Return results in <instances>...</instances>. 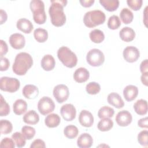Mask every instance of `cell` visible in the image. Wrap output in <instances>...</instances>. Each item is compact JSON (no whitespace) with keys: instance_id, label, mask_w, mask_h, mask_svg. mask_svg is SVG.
Listing matches in <instances>:
<instances>
[{"instance_id":"6da1fadb","label":"cell","mask_w":148,"mask_h":148,"mask_svg":"<svg viewBox=\"0 0 148 148\" xmlns=\"http://www.w3.org/2000/svg\"><path fill=\"white\" fill-rule=\"evenodd\" d=\"M51 5L49 13L52 24L56 27H61L66 22V16L64 12V7L67 3V1L54 0L50 1Z\"/></svg>"},{"instance_id":"7a4b0ae2","label":"cell","mask_w":148,"mask_h":148,"mask_svg":"<svg viewBox=\"0 0 148 148\" xmlns=\"http://www.w3.org/2000/svg\"><path fill=\"white\" fill-rule=\"evenodd\" d=\"M33 65V59L31 56L25 52L17 54L15 57L12 69L17 75H24Z\"/></svg>"},{"instance_id":"3957f363","label":"cell","mask_w":148,"mask_h":148,"mask_svg":"<svg viewBox=\"0 0 148 148\" xmlns=\"http://www.w3.org/2000/svg\"><path fill=\"white\" fill-rule=\"evenodd\" d=\"M105 13L100 10H94L87 12L83 17L84 25L88 28H93L102 24L105 21Z\"/></svg>"},{"instance_id":"277c9868","label":"cell","mask_w":148,"mask_h":148,"mask_svg":"<svg viewBox=\"0 0 148 148\" xmlns=\"http://www.w3.org/2000/svg\"><path fill=\"white\" fill-rule=\"evenodd\" d=\"M57 57L65 66L72 68L75 67L77 62L76 55L66 46H62L57 51Z\"/></svg>"},{"instance_id":"5b68a950","label":"cell","mask_w":148,"mask_h":148,"mask_svg":"<svg viewBox=\"0 0 148 148\" xmlns=\"http://www.w3.org/2000/svg\"><path fill=\"white\" fill-rule=\"evenodd\" d=\"M29 7L33 13V19L38 24H43L46 20V14L45 11V4L42 1L32 0Z\"/></svg>"},{"instance_id":"8992f818","label":"cell","mask_w":148,"mask_h":148,"mask_svg":"<svg viewBox=\"0 0 148 148\" xmlns=\"http://www.w3.org/2000/svg\"><path fill=\"white\" fill-rule=\"evenodd\" d=\"M20 86V82L16 78L3 76L0 79V88L2 91L14 92L19 89Z\"/></svg>"},{"instance_id":"52a82bcc","label":"cell","mask_w":148,"mask_h":148,"mask_svg":"<svg viewBox=\"0 0 148 148\" xmlns=\"http://www.w3.org/2000/svg\"><path fill=\"white\" fill-rule=\"evenodd\" d=\"M87 62L92 66H101L105 61V56L102 51L98 49H91L87 54Z\"/></svg>"},{"instance_id":"ba28073f","label":"cell","mask_w":148,"mask_h":148,"mask_svg":"<svg viewBox=\"0 0 148 148\" xmlns=\"http://www.w3.org/2000/svg\"><path fill=\"white\" fill-rule=\"evenodd\" d=\"M38 109L40 114L46 115L54 111L55 104L52 99L49 97H43L38 101Z\"/></svg>"},{"instance_id":"9c48e42d","label":"cell","mask_w":148,"mask_h":148,"mask_svg":"<svg viewBox=\"0 0 148 148\" xmlns=\"http://www.w3.org/2000/svg\"><path fill=\"white\" fill-rule=\"evenodd\" d=\"M53 94L58 103H61L68 99L69 95V91L66 85L60 84L54 87Z\"/></svg>"},{"instance_id":"30bf717a","label":"cell","mask_w":148,"mask_h":148,"mask_svg":"<svg viewBox=\"0 0 148 148\" xmlns=\"http://www.w3.org/2000/svg\"><path fill=\"white\" fill-rule=\"evenodd\" d=\"M60 113L62 118L67 121H72L76 117V110L75 106L71 103H66L61 106Z\"/></svg>"},{"instance_id":"8fae6325","label":"cell","mask_w":148,"mask_h":148,"mask_svg":"<svg viewBox=\"0 0 148 148\" xmlns=\"http://www.w3.org/2000/svg\"><path fill=\"white\" fill-rule=\"evenodd\" d=\"M123 54L126 61L132 63L138 60L140 56V52L136 47L131 46H127L124 49Z\"/></svg>"},{"instance_id":"7c38bea8","label":"cell","mask_w":148,"mask_h":148,"mask_svg":"<svg viewBox=\"0 0 148 148\" xmlns=\"http://www.w3.org/2000/svg\"><path fill=\"white\" fill-rule=\"evenodd\" d=\"M115 119L119 126L126 127L132 122V116L128 111L124 110L117 113Z\"/></svg>"},{"instance_id":"4fadbf2b","label":"cell","mask_w":148,"mask_h":148,"mask_svg":"<svg viewBox=\"0 0 148 148\" xmlns=\"http://www.w3.org/2000/svg\"><path fill=\"white\" fill-rule=\"evenodd\" d=\"M9 43L10 46L14 49H23L25 44V39L24 36L19 33H14L12 34L9 37Z\"/></svg>"},{"instance_id":"5bb4252c","label":"cell","mask_w":148,"mask_h":148,"mask_svg":"<svg viewBox=\"0 0 148 148\" xmlns=\"http://www.w3.org/2000/svg\"><path fill=\"white\" fill-rule=\"evenodd\" d=\"M79 121L82 126L90 127L94 123V117L92 113L89 111L83 110L79 114Z\"/></svg>"},{"instance_id":"9a60e30c","label":"cell","mask_w":148,"mask_h":148,"mask_svg":"<svg viewBox=\"0 0 148 148\" xmlns=\"http://www.w3.org/2000/svg\"><path fill=\"white\" fill-rule=\"evenodd\" d=\"M138 94V88L134 85H128L123 90V95L127 101L134 100Z\"/></svg>"},{"instance_id":"2e32d148","label":"cell","mask_w":148,"mask_h":148,"mask_svg":"<svg viewBox=\"0 0 148 148\" xmlns=\"http://www.w3.org/2000/svg\"><path fill=\"white\" fill-rule=\"evenodd\" d=\"M92 138L88 133L81 134L77 140V145L80 148H89L92 145Z\"/></svg>"},{"instance_id":"e0dca14e","label":"cell","mask_w":148,"mask_h":148,"mask_svg":"<svg viewBox=\"0 0 148 148\" xmlns=\"http://www.w3.org/2000/svg\"><path fill=\"white\" fill-rule=\"evenodd\" d=\"M108 102L114 107L120 109L124 105V102L121 96L116 92H111L108 95Z\"/></svg>"},{"instance_id":"ac0fdd59","label":"cell","mask_w":148,"mask_h":148,"mask_svg":"<svg viewBox=\"0 0 148 148\" xmlns=\"http://www.w3.org/2000/svg\"><path fill=\"white\" fill-rule=\"evenodd\" d=\"M90 77L88 71L83 67L77 68L74 72L73 79L77 83H83L86 82Z\"/></svg>"},{"instance_id":"d6986e66","label":"cell","mask_w":148,"mask_h":148,"mask_svg":"<svg viewBox=\"0 0 148 148\" xmlns=\"http://www.w3.org/2000/svg\"><path fill=\"white\" fill-rule=\"evenodd\" d=\"M16 26L18 29L25 34H29L34 28L32 23L25 18H20L17 21Z\"/></svg>"},{"instance_id":"ffe728a7","label":"cell","mask_w":148,"mask_h":148,"mask_svg":"<svg viewBox=\"0 0 148 148\" xmlns=\"http://www.w3.org/2000/svg\"><path fill=\"white\" fill-rule=\"evenodd\" d=\"M23 95L27 99H34L39 94L38 88L33 84L25 85L22 90Z\"/></svg>"},{"instance_id":"44dd1931","label":"cell","mask_w":148,"mask_h":148,"mask_svg":"<svg viewBox=\"0 0 148 148\" xmlns=\"http://www.w3.org/2000/svg\"><path fill=\"white\" fill-rule=\"evenodd\" d=\"M119 36L123 41L129 42L134 39L135 32L132 28L129 27H125L120 30Z\"/></svg>"},{"instance_id":"7402d4cb","label":"cell","mask_w":148,"mask_h":148,"mask_svg":"<svg viewBox=\"0 0 148 148\" xmlns=\"http://www.w3.org/2000/svg\"><path fill=\"white\" fill-rule=\"evenodd\" d=\"M42 68L46 71H50L54 69L56 61L54 57L50 54H46L43 57L41 62Z\"/></svg>"},{"instance_id":"603a6c76","label":"cell","mask_w":148,"mask_h":148,"mask_svg":"<svg viewBox=\"0 0 148 148\" xmlns=\"http://www.w3.org/2000/svg\"><path fill=\"white\" fill-rule=\"evenodd\" d=\"M23 120L26 124L34 125L39 122V116L35 110H31L24 115Z\"/></svg>"},{"instance_id":"cb8c5ba5","label":"cell","mask_w":148,"mask_h":148,"mask_svg":"<svg viewBox=\"0 0 148 148\" xmlns=\"http://www.w3.org/2000/svg\"><path fill=\"white\" fill-rule=\"evenodd\" d=\"M13 109L16 114L21 115L27 111V103L25 101L22 99H18L14 102Z\"/></svg>"},{"instance_id":"d4e9b609","label":"cell","mask_w":148,"mask_h":148,"mask_svg":"<svg viewBox=\"0 0 148 148\" xmlns=\"http://www.w3.org/2000/svg\"><path fill=\"white\" fill-rule=\"evenodd\" d=\"M61 121L60 116L56 113H51L47 115L45 119V123L49 128H54L57 127Z\"/></svg>"},{"instance_id":"484cf974","label":"cell","mask_w":148,"mask_h":148,"mask_svg":"<svg viewBox=\"0 0 148 148\" xmlns=\"http://www.w3.org/2000/svg\"><path fill=\"white\" fill-rule=\"evenodd\" d=\"M134 109L135 112L139 115H145L147 113V101L140 99H138L134 105Z\"/></svg>"},{"instance_id":"4316f807","label":"cell","mask_w":148,"mask_h":148,"mask_svg":"<svg viewBox=\"0 0 148 148\" xmlns=\"http://www.w3.org/2000/svg\"><path fill=\"white\" fill-rule=\"evenodd\" d=\"M101 5L108 11H115L119 6V1L118 0H99Z\"/></svg>"},{"instance_id":"83f0119b","label":"cell","mask_w":148,"mask_h":148,"mask_svg":"<svg viewBox=\"0 0 148 148\" xmlns=\"http://www.w3.org/2000/svg\"><path fill=\"white\" fill-rule=\"evenodd\" d=\"M34 36L37 42L43 43L47 40L48 38V32L45 29L38 28L35 29L34 32Z\"/></svg>"},{"instance_id":"f1b7e54d","label":"cell","mask_w":148,"mask_h":148,"mask_svg":"<svg viewBox=\"0 0 148 148\" xmlns=\"http://www.w3.org/2000/svg\"><path fill=\"white\" fill-rule=\"evenodd\" d=\"M120 17L123 23L128 24L132 21L134 14L129 9L123 8L120 13Z\"/></svg>"},{"instance_id":"f546056e","label":"cell","mask_w":148,"mask_h":148,"mask_svg":"<svg viewBox=\"0 0 148 148\" xmlns=\"http://www.w3.org/2000/svg\"><path fill=\"white\" fill-rule=\"evenodd\" d=\"M89 36L91 40L95 43H101L105 39L103 32L98 29H95L91 31L90 32Z\"/></svg>"},{"instance_id":"4dcf8cb0","label":"cell","mask_w":148,"mask_h":148,"mask_svg":"<svg viewBox=\"0 0 148 148\" xmlns=\"http://www.w3.org/2000/svg\"><path fill=\"white\" fill-rule=\"evenodd\" d=\"M113 126V121L109 118L102 119L98 123V129L101 131H109Z\"/></svg>"},{"instance_id":"1f68e13d","label":"cell","mask_w":148,"mask_h":148,"mask_svg":"<svg viewBox=\"0 0 148 148\" xmlns=\"http://www.w3.org/2000/svg\"><path fill=\"white\" fill-rule=\"evenodd\" d=\"M114 113V110L113 108L108 106H104L99 109L98 112V116L101 119L104 118H110L113 116Z\"/></svg>"},{"instance_id":"d6a6232c","label":"cell","mask_w":148,"mask_h":148,"mask_svg":"<svg viewBox=\"0 0 148 148\" xmlns=\"http://www.w3.org/2000/svg\"><path fill=\"white\" fill-rule=\"evenodd\" d=\"M79 133L78 128L74 125H69L65 127L64 130V135L69 139L75 138Z\"/></svg>"},{"instance_id":"836d02e7","label":"cell","mask_w":148,"mask_h":148,"mask_svg":"<svg viewBox=\"0 0 148 148\" xmlns=\"http://www.w3.org/2000/svg\"><path fill=\"white\" fill-rule=\"evenodd\" d=\"M12 138L14 140L16 146L17 147H24L26 143V139L22 134L19 132H16L12 135Z\"/></svg>"},{"instance_id":"e575fe53","label":"cell","mask_w":148,"mask_h":148,"mask_svg":"<svg viewBox=\"0 0 148 148\" xmlns=\"http://www.w3.org/2000/svg\"><path fill=\"white\" fill-rule=\"evenodd\" d=\"M13 130V125L10 121L7 120H1L0 121V131L2 134H8Z\"/></svg>"},{"instance_id":"d590c367","label":"cell","mask_w":148,"mask_h":148,"mask_svg":"<svg viewBox=\"0 0 148 148\" xmlns=\"http://www.w3.org/2000/svg\"><path fill=\"white\" fill-rule=\"evenodd\" d=\"M121 25V21L120 18L116 15L110 16L108 21V27L109 29H118Z\"/></svg>"},{"instance_id":"8d00e7d4","label":"cell","mask_w":148,"mask_h":148,"mask_svg":"<svg viewBox=\"0 0 148 148\" xmlns=\"http://www.w3.org/2000/svg\"><path fill=\"white\" fill-rule=\"evenodd\" d=\"M86 90L88 94L91 95H95L100 91L101 86L98 83L91 82L86 85Z\"/></svg>"},{"instance_id":"74e56055","label":"cell","mask_w":148,"mask_h":148,"mask_svg":"<svg viewBox=\"0 0 148 148\" xmlns=\"http://www.w3.org/2000/svg\"><path fill=\"white\" fill-rule=\"evenodd\" d=\"M21 133L26 139L30 140L34 137L35 135V130L32 127L25 125L21 128Z\"/></svg>"},{"instance_id":"f35d334b","label":"cell","mask_w":148,"mask_h":148,"mask_svg":"<svg viewBox=\"0 0 148 148\" xmlns=\"http://www.w3.org/2000/svg\"><path fill=\"white\" fill-rule=\"evenodd\" d=\"M10 112V106L9 104L1 95V105H0V116L1 117L7 116Z\"/></svg>"},{"instance_id":"ab89813d","label":"cell","mask_w":148,"mask_h":148,"mask_svg":"<svg viewBox=\"0 0 148 148\" xmlns=\"http://www.w3.org/2000/svg\"><path fill=\"white\" fill-rule=\"evenodd\" d=\"M147 135V130H143L139 133V134L138 135V141L140 145L145 147H147L148 146Z\"/></svg>"},{"instance_id":"60d3db41","label":"cell","mask_w":148,"mask_h":148,"mask_svg":"<svg viewBox=\"0 0 148 148\" xmlns=\"http://www.w3.org/2000/svg\"><path fill=\"white\" fill-rule=\"evenodd\" d=\"M128 6L135 11L139 10L142 6V0H127Z\"/></svg>"},{"instance_id":"b9f144b4","label":"cell","mask_w":148,"mask_h":148,"mask_svg":"<svg viewBox=\"0 0 148 148\" xmlns=\"http://www.w3.org/2000/svg\"><path fill=\"white\" fill-rule=\"evenodd\" d=\"M15 145L16 144L12 138H5L1 140L0 143V147L1 148H14Z\"/></svg>"},{"instance_id":"7bdbcfd3","label":"cell","mask_w":148,"mask_h":148,"mask_svg":"<svg viewBox=\"0 0 148 148\" xmlns=\"http://www.w3.org/2000/svg\"><path fill=\"white\" fill-rule=\"evenodd\" d=\"M10 66V62L7 58L5 57H1V71H6Z\"/></svg>"},{"instance_id":"ee69618b","label":"cell","mask_w":148,"mask_h":148,"mask_svg":"<svg viewBox=\"0 0 148 148\" xmlns=\"http://www.w3.org/2000/svg\"><path fill=\"white\" fill-rule=\"evenodd\" d=\"M31 148H36V147H42L45 148L46 147L45 143V142L40 139H35L34 141H33L30 146Z\"/></svg>"},{"instance_id":"f6af8a7d","label":"cell","mask_w":148,"mask_h":148,"mask_svg":"<svg viewBox=\"0 0 148 148\" xmlns=\"http://www.w3.org/2000/svg\"><path fill=\"white\" fill-rule=\"evenodd\" d=\"M140 71L142 74L148 73V61L147 59L143 60L140 65Z\"/></svg>"},{"instance_id":"bcb514c9","label":"cell","mask_w":148,"mask_h":148,"mask_svg":"<svg viewBox=\"0 0 148 148\" xmlns=\"http://www.w3.org/2000/svg\"><path fill=\"white\" fill-rule=\"evenodd\" d=\"M1 43V57H3V55L6 54L8 51V47L6 43L3 40H0Z\"/></svg>"},{"instance_id":"7dc6e473","label":"cell","mask_w":148,"mask_h":148,"mask_svg":"<svg viewBox=\"0 0 148 148\" xmlns=\"http://www.w3.org/2000/svg\"><path fill=\"white\" fill-rule=\"evenodd\" d=\"M148 120L147 117H144L139 119L138 121V125L140 128H148Z\"/></svg>"},{"instance_id":"c3c4849f","label":"cell","mask_w":148,"mask_h":148,"mask_svg":"<svg viewBox=\"0 0 148 148\" xmlns=\"http://www.w3.org/2000/svg\"><path fill=\"white\" fill-rule=\"evenodd\" d=\"M79 2L83 7L88 8L94 3V0H80Z\"/></svg>"},{"instance_id":"681fc988","label":"cell","mask_w":148,"mask_h":148,"mask_svg":"<svg viewBox=\"0 0 148 148\" xmlns=\"http://www.w3.org/2000/svg\"><path fill=\"white\" fill-rule=\"evenodd\" d=\"M0 12H1V14H0V15H1V21H0V23H1L0 24H2L4 22H5L7 20L8 16H7V14H6V12L4 11L3 10L1 9Z\"/></svg>"},{"instance_id":"f907efd6","label":"cell","mask_w":148,"mask_h":148,"mask_svg":"<svg viewBox=\"0 0 148 148\" xmlns=\"http://www.w3.org/2000/svg\"><path fill=\"white\" fill-rule=\"evenodd\" d=\"M147 78H148V73L142 74L141 76V82L142 83L146 86H147Z\"/></svg>"}]
</instances>
